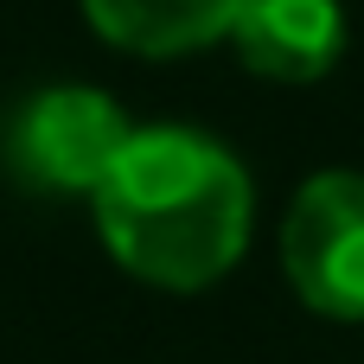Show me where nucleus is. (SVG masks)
Listing matches in <instances>:
<instances>
[{
    "mask_svg": "<svg viewBox=\"0 0 364 364\" xmlns=\"http://www.w3.org/2000/svg\"><path fill=\"white\" fill-rule=\"evenodd\" d=\"M109 256L173 294L211 288L250 250V173L198 128H134L90 192Z\"/></svg>",
    "mask_w": 364,
    "mask_h": 364,
    "instance_id": "f257e3e1",
    "label": "nucleus"
},
{
    "mask_svg": "<svg viewBox=\"0 0 364 364\" xmlns=\"http://www.w3.org/2000/svg\"><path fill=\"white\" fill-rule=\"evenodd\" d=\"M282 269L326 320H364V173H314L282 218Z\"/></svg>",
    "mask_w": 364,
    "mask_h": 364,
    "instance_id": "f03ea898",
    "label": "nucleus"
},
{
    "mask_svg": "<svg viewBox=\"0 0 364 364\" xmlns=\"http://www.w3.org/2000/svg\"><path fill=\"white\" fill-rule=\"evenodd\" d=\"M128 134L134 128L115 96H102L90 83H58V90H38L13 115L6 154L45 192H96V179L109 173V160L122 154Z\"/></svg>",
    "mask_w": 364,
    "mask_h": 364,
    "instance_id": "7ed1b4c3",
    "label": "nucleus"
},
{
    "mask_svg": "<svg viewBox=\"0 0 364 364\" xmlns=\"http://www.w3.org/2000/svg\"><path fill=\"white\" fill-rule=\"evenodd\" d=\"M230 45L256 77L314 83L346 51V13L339 0H243Z\"/></svg>",
    "mask_w": 364,
    "mask_h": 364,
    "instance_id": "20e7f679",
    "label": "nucleus"
},
{
    "mask_svg": "<svg viewBox=\"0 0 364 364\" xmlns=\"http://www.w3.org/2000/svg\"><path fill=\"white\" fill-rule=\"evenodd\" d=\"M90 26L141 58H179L230 38L243 0H83Z\"/></svg>",
    "mask_w": 364,
    "mask_h": 364,
    "instance_id": "39448f33",
    "label": "nucleus"
}]
</instances>
